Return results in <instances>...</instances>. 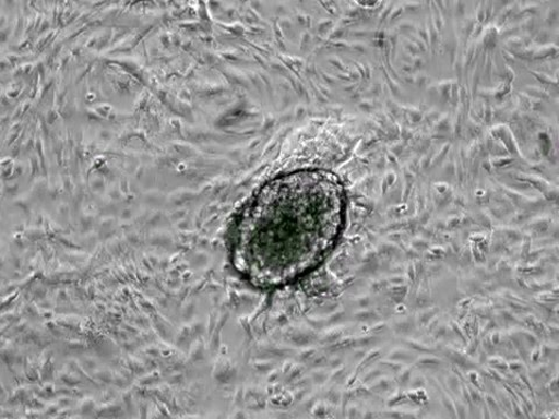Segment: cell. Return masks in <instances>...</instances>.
I'll list each match as a JSON object with an SVG mask.
<instances>
[{"instance_id":"1","label":"cell","mask_w":559,"mask_h":419,"mask_svg":"<svg viewBox=\"0 0 559 419\" xmlns=\"http://www.w3.org/2000/svg\"><path fill=\"white\" fill-rule=\"evenodd\" d=\"M345 213V189L335 173L278 175L242 207L234 227L233 266L261 290L292 285L335 249Z\"/></svg>"}]
</instances>
